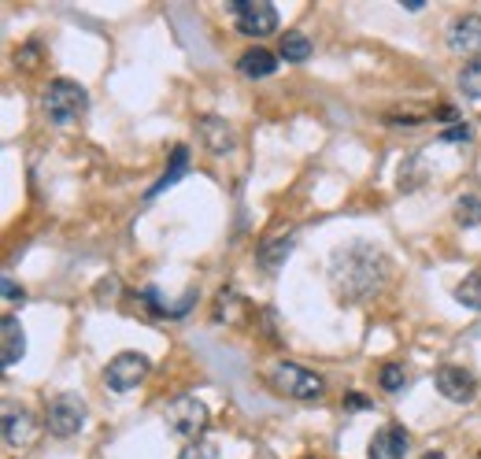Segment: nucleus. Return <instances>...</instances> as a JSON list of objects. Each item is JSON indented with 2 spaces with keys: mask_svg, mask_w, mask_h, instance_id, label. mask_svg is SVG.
<instances>
[{
  "mask_svg": "<svg viewBox=\"0 0 481 459\" xmlns=\"http://www.w3.org/2000/svg\"><path fill=\"white\" fill-rule=\"evenodd\" d=\"M392 259L371 245V241H352L330 256V289L341 304L371 300L389 286Z\"/></svg>",
  "mask_w": 481,
  "mask_h": 459,
  "instance_id": "1",
  "label": "nucleus"
},
{
  "mask_svg": "<svg viewBox=\"0 0 481 459\" xmlns=\"http://www.w3.org/2000/svg\"><path fill=\"white\" fill-rule=\"evenodd\" d=\"M42 108L56 126H71L90 111V93H86L82 82H74V79H52L45 97H42Z\"/></svg>",
  "mask_w": 481,
  "mask_h": 459,
  "instance_id": "2",
  "label": "nucleus"
},
{
  "mask_svg": "<svg viewBox=\"0 0 481 459\" xmlns=\"http://www.w3.org/2000/svg\"><path fill=\"white\" fill-rule=\"evenodd\" d=\"M167 430L174 434V437H182L185 445H193V441H204V434H208V426H212V415H208V404L204 400H196V397H174L171 404H167Z\"/></svg>",
  "mask_w": 481,
  "mask_h": 459,
  "instance_id": "3",
  "label": "nucleus"
},
{
  "mask_svg": "<svg viewBox=\"0 0 481 459\" xmlns=\"http://www.w3.org/2000/svg\"><path fill=\"white\" fill-rule=\"evenodd\" d=\"M270 386L282 393V397H293V400H318L326 393L323 378L311 374L307 367H297V363H274L270 367Z\"/></svg>",
  "mask_w": 481,
  "mask_h": 459,
  "instance_id": "4",
  "label": "nucleus"
},
{
  "mask_svg": "<svg viewBox=\"0 0 481 459\" xmlns=\"http://www.w3.org/2000/svg\"><path fill=\"white\" fill-rule=\"evenodd\" d=\"M148 370H152V360H148L145 352L127 349V352H118V356L104 367V386H108L111 393H134L141 381L148 378Z\"/></svg>",
  "mask_w": 481,
  "mask_h": 459,
  "instance_id": "5",
  "label": "nucleus"
},
{
  "mask_svg": "<svg viewBox=\"0 0 481 459\" xmlns=\"http://www.w3.org/2000/svg\"><path fill=\"white\" fill-rule=\"evenodd\" d=\"M86 426V400L78 393H60L45 407V430L52 437H74Z\"/></svg>",
  "mask_w": 481,
  "mask_h": 459,
  "instance_id": "6",
  "label": "nucleus"
},
{
  "mask_svg": "<svg viewBox=\"0 0 481 459\" xmlns=\"http://www.w3.org/2000/svg\"><path fill=\"white\" fill-rule=\"evenodd\" d=\"M230 12L245 37H267L278 30V8L267 5V0H233Z\"/></svg>",
  "mask_w": 481,
  "mask_h": 459,
  "instance_id": "7",
  "label": "nucleus"
},
{
  "mask_svg": "<svg viewBox=\"0 0 481 459\" xmlns=\"http://www.w3.org/2000/svg\"><path fill=\"white\" fill-rule=\"evenodd\" d=\"M433 386H437L440 397L452 400V404H470L474 393H477V378H474L470 370L456 367V363H445V367H437Z\"/></svg>",
  "mask_w": 481,
  "mask_h": 459,
  "instance_id": "8",
  "label": "nucleus"
},
{
  "mask_svg": "<svg viewBox=\"0 0 481 459\" xmlns=\"http://www.w3.org/2000/svg\"><path fill=\"white\" fill-rule=\"evenodd\" d=\"M196 134H200V141H204V148L212 152V156H230V152L237 148V130L226 119H219V115H200Z\"/></svg>",
  "mask_w": 481,
  "mask_h": 459,
  "instance_id": "9",
  "label": "nucleus"
},
{
  "mask_svg": "<svg viewBox=\"0 0 481 459\" xmlns=\"http://www.w3.org/2000/svg\"><path fill=\"white\" fill-rule=\"evenodd\" d=\"M408 448H411V434L400 426V423H389V426H382V430L371 437L367 455H371V459H404Z\"/></svg>",
  "mask_w": 481,
  "mask_h": 459,
  "instance_id": "10",
  "label": "nucleus"
},
{
  "mask_svg": "<svg viewBox=\"0 0 481 459\" xmlns=\"http://www.w3.org/2000/svg\"><path fill=\"white\" fill-rule=\"evenodd\" d=\"M448 49L456 56H481V15H459L448 26Z\"/></svg>",
  "mask_w": 481,
  "mask_h": 459,
  "instance_id": "11",
  "label": "nucleus"
},
{
  "mask_svg": "<svg viewBox=\"0 0 481 459\" xmlns=\"http://www.w3.org/2000/svg\"><path fill=\"white\" fill-rule=\"evenodd\" d=\"M5 441L12 445V448H23V445H30L33 441V415H30V407L26 404H5Z\"/></svg>",
  "mask_w": 481,
  "mask_h": 459,
  "instance_id": "12",
  "label": "nucleus"
},
{
  "mask_svg": "<svg viewBox=\"0 0 481 459\" xmlns=\"http://www.w3.org/2000/svg\"><path fill=\"white\" fill-rule=\"evenodd\" d=\"M23 356H26V333H23L15 315H5V323H0V360H5V367L12 370Z\"/></svg>",
  "mask_w": 481,
  "mask_h": 459,
  "instance_id": "13",
  "label": "nucleus"
},
{
  "mask_svg": "<svg viewBox=\"0 0 481 459\" xmlns=\"http://www.w3.org/2000/svg\"><path fill=\"white\" fill-rule=\"evenodd\" d=\"M293 245H297V238H293V234H278V238H267V241L259 245V252H256L259 267H263V271H267V275H274V271H278V267H282V263L289 259Z\"/></svg>",
  "mask_w": 481,
  "mask_h": 459,
  "instance_id": "14",
  "label": "nucleus"
},
{
  "mask_svg": "<svg viewBox=\"0 0 481 459\" xmlns=\"http://www.w3.org/2000/svg\"><path fill=\"white\" fill-rule=\"evenodd\" d=\"M237 70L245 74V79H270V74L278 70V60H274V52H267V49H249V52H240V60H237Z\"/></svg>",
  "mask_w": 481,
  "mask_h": 459,
  "instance_id": "15",
  "label": "nucleus"
},
{
  "mask_svg": "<svg viewBox=\"0 0 481 459\" xmlns=\"http://www.w3.org/2000/svg\"><path fill=\"white\" fill-rule=\"evenodd\" d=\"M185 171H189V148H185V145H174V148H171V164H167L164 178H159V182L148 189V201H152V197H159V193H164V189L178 185V182L185 178Z\"/></svg>",
  "mask_w": 481,
  "mask_h": 459,
  "instance_id": "16",
  "label": "nucleus"
},
{
  "mask_svg": "<svg viewBox=\"0 0 481 459\" xmlns=\"http://www.w3.org/2000/svg\"><path fill=\"white\" fill-rule=\"evenodd\" d=\"M278 52H282V60H289V63H307L311 60V37L300 30H286Z\"/></svg>",
  "mask_w": 481,
  "mask_h": 459,
  "instance_id": "17",
  "label": "nucleus"
},
{
  "mask_svg": "<svg viewBox=\"0 0 481 459\" xmlns=\"http://www.w3.org/2000/svg\"><path fill=\"white\" fill-rule=\"evenodd\" d=\"M456 300L470 312H481V271H470L459 286H456Z\"/></svg>",
  "mask_w": 481,
  "mask_h": 459,
  "instance_id": "18",
  "label": "nucleus"
},
{
  "mask_svg": "<svg viewBox=\"0 0 481 459\" xmlns=\"http://www.w3.org/2000/svg\"><path fill=\"white\" fill-rule=\"evenodd\" d=\"M456 222H459L463 230L481 226V197H474V193L459 197V201H456Z\"/></svg>",
  "mask_w": 481,
  "mask_h": 459,
  "instance_id": "19",
  "label": "nucleus"
},
{
  "mask_svg": "<svg viewBox=\"0 0 481 459\" xmlns=\"http://www.w3.org/2000/svg\"><path fill=\"white\" fill-rule=\"evenodd\" d=\"M459 89H463V97L481 100V60H470V63L459 70Z\"/></svg>",
  "mask_w": 481,
  "mask_h": 459,
  "instance_id": "20",
  "label": "nucleus"
},
{
  "mask_svg": "<svg viewBox=\"0 0 481 459\" xmlns=\"http://www.w3.org/2000/svg\"><path fill=\"white\" fill-rule=\"evenodd\" d=\"M378 386H382L385 393H400V389L408 386L404 367H400V363H385V367H382V374H378Z\"/></svg>",
  "mask_w": 481,
  "mask_h": 459,
  "instance_id": "21",
  "label": "nucleus"
},
{
  "mask_svg": "<svg viewBox=\"0 0 481 459\" xmlns=\"http://www.w3.org/2000/svg\"><path fill=\"white\" fill-rule=\"evenodd\" d=\"M178 459H222V452H219V445H215V441H208V437H204V441L185 445Z\"/></svg>",
  "mask_w": 481,
  "mask_h": 459,
  "instance_id": "22",
  "label": "nucleus"
},
{
  "mask_svg": "<svg viewBox=\"0 0 481 459\" xmlns=\"http://www.w3.org/2000/svg\"><path fill=\"white\" fill-rule=\"evenodd\" d=\"M237 304H240V300H237V293H233V289H222V293H219V304H215V323H222V315L230 319Z\"/></svg>",
  "mask_w": 481,
  "mask_h": 459,
  "instance_id": "23",
  "label": "nucleus"
},
{
  "mask_svg": "<svg viewBox=\"0 0 481 459\" xmlns=\"http://www.w3.org/2000/svg\"><path fill=\"white\" fill-rule=\"evenodd\" d=\"M440 141H470V126L467 123H452L440 130Z\"/></svg>",
  "mask_w": 481,
  "mask_h": 459,
  "instance_id": "24",
  "label": "nucleus"
},
{
  "mask_svg": "<svg viewBox=\"0 0 481 459\" xmlns=\"http://www.w3.org/2000/svg\"><path fill=\"white\" fill-rule=\"evenodd\" d=\"M115 293H118V278H115V275H111V278H100V282H97V300H111Z\"/></svg>",
  "mask_w": 481,
  "mask_h": 459,
  "instance_id": "25",
  "label": "nucleus"
},
{
  "mask_svg": "<svg viewBox=\"0 0 481 459\" xmlns=\"http://www.w3.org/2000/svg\"><path fill=\"white\" fill-rule=\"evenodd\" d=\"M5 300H23V286H15L12 278H5Z\"/></svg>",
  "mask_w": 481,
  "mask_h": 459,
  "instance_id": "26",
  "label": "nucleus"
},
{
  "mask_svg": "<svg viewBox=\"0 0 481 459\" xmlns=\"http://www.w3.org/2000/svg\"><path fill=\"white\" fill-rule=\"evenodd\" d=\"M437 115H440V123H452V119H456V111H452V108H440Z\"/></svg>",
  "mask_w": 481,
  "mask_h": 459,
  "instance_id": "27",
  "label": "nucleus"
},
{
  "mask_svg": "<svg viewBox=\"0 0 481 459\" xmlns=\"http://www.w3.org/2000/svg\"><path fill=\"white\" fill-rule=\"evenodd\" d=\"M422 459H448V455H445V452H426Z\"/></svg>",
  "mask_w": 481,
  "mask_h": 459,
  "instance_id": "28",
  "label": "nucleus"
}]
</instances>
